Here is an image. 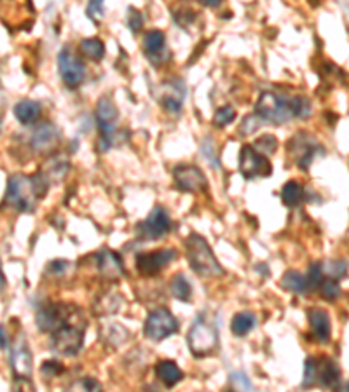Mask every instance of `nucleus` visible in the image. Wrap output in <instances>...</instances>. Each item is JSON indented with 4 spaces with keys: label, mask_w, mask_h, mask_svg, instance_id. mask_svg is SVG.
<instances>
[{
    "label": "nucleus",
    "mask_w": 349,
    "mask_h": 392,
    "mask_svg": "<svg viewBox=\"0 0 349 392\" xmlns=\"http://www.w3.org/2000/svg\"><path fill=\"white\" fill-rule=\"evenodd\" d=\"M183 98H186V87L182 80H168L161 84L159 103L166 112L178 114L182 110Z\"/></svg>",
    "instance_id": "15"
},
{
    "label": "nucleus",
    "mask_w": 349,
    "mask_h": 392,
    "mask_svg": "<svg viewBox=\"0 0 349 392\" xmlns=\"http://www.w3.org/2000/svg\"><path fill=\"white\" fill-rule=\"evenodd\" d=\"M58 138H60L58 129H56L53 124H49V122H44V124H41L39 128L33 129L30 143H32V148L36 150V152L48 153L58 145Z\"/></svg>",
    "instance_id": "17"
},
{
    "label": "nucleus",
    "mask_w": 349,
    "mask_h": 392,
    "mask_svg": "<svg viewBox=\"0 0 349 392\" xmlns=\"http://www.w3.org/2000/svg\"><path fill=\"white\" fill-rule=\"evenodd\" d=\"M11 364H13V370L16 376H26L30 379L33 370V359H32V352H30L28 345L26 342L18 340V344L14 345L13 354H11Z\"/></svg>",
    "instance_id": "19"
},
{
    "label": "nucleus",
    "mask_w": 349,
    "mask_h": 392,
    "mask_svg": "<svg viewBox=\"0 0 349 392\" xmlns=\"http://www.w3.org/2000/svg\"><path fill=\"white\" fill-rule=\"evenodd\" d=\"M103 14H105V7H103V4L97 0V2H91L90 6H87V16L90 19H93L95 23H98V18H102Z\"/></svg>",
    "instance_id": "43"
},
{
    "label": "nucleus",
    "mask_w": 349,
    "mask_h": 392,
    "mask_svg": "<svg viewBox=\"0 0 349 392\" xmlns=\"http://www.w3.org/2000/svg\"><path fill=\"white\" fill-rule=\"evenodd\" d=\"M257 128H259V117H257V115L253 114V115H250V117L245 119L243 124H241L240 133H241V134H245V136H247V134H252L253 131H255Z\"/></svg>",
    "instance_id": "44"
},
{
    "label": "nucleus",
    "mask_w": 349,
    "mask_h": 392,
    "mask_svg": "<svg viewBox=\"0 0 349 392\" xmlns=\"http://www.w3.org/2000/svg\"><path fill=\"white\" fill-rule=\"evenodd\" d=\"M203 6H206V7H218L220 6V2H218V0H205V2H201Z\"/></svg>",
    "instance_id": "48"
},
{
    "label": "nucleus",
    "mask_w": 349,
    "mask_h": 392,
    "mask_svg": "<svg viewBox=\"0 0 349 392\" xmlns=\"http://www.w3.org/2000/svg\"><path fill=\"white\" fill-rule=\"evenodd\" d=\"M170 217L166 209L161 206H156L147 217V220L138 225V237L141 241H157L170 232Z\"/></svg>",
    "instance_id": "12"
},
{
    "label": "nucleus",
    "mask_w": 349,
    "mask_h": 392,
    "mask_svg": "<svg viewBox=\"0 0 349 392\" xmlns=\"http://www.w3.org/2000/svg\"><path fill=\"white\" fill-rule=\"evenodd\" d=\"M41 374L45 376V379H55L63 374V366L58 363V361H44L41 368Z\"/></svg>",
    "instance_id": "38"
},
{
    "label": "nucleus",
    "mask_w": 349,
    "mask_h": 392,
    "mask_svg": "<svg viewBox=\"0 0 349 392\" xmlns=\"http://www.w3.org/2000/svg\"><path fill=\"white\" fill-rule=\"evenodd\" d=\"M156 375H157V379L164 383V387H168V389L175 387L176 383L182 382V379H183V371L180 370L178 364H176L175 361H170V359L159 361V363H157Z\"/></svg>",
    "instance_id": "21"
},
{
    "label": "nucleus",
    "mask_w": 349,
    "mask_h": 392,
    "mask_svg": "<svg viewBox=\"0 0 349 392\" xmlns=\"http://www.w3.org/2000/svg\"><path fill=\"white\" fill-rule=\"evenodd\" d=\"M63 392H103V389L97 379L82 376V379L74 380V382H72Z\"/></svg>",
    "instance_id": "29"
},
{
    "label": "nucleus",
    "mask_w": 349,
    "mask_h": 392,
    "mask_svg": "<svg viewBox=\"0 0 349 392\" xmlns=\"http://www.w3.org/2000/svg\"><path fill=\"white\" fill-rule=\"evenodd\" d=\"M187 260L195 274L206 276V278H218L224 276V268L215 258L212 248L206 243V239L199 234H190L186 241Z\"/></svg>",
    "instance_id": "2"
},
{
    "label": "nucleus",
    "mask_w": 349,
    "mask_h": 392,
    "mask_svg": "<svg viewBox=\"0 0 349 392\" xmlns=\"http://www.w3.org/2000/svg\"><path fill=\"white\" fill-rule=\"evenodd\" d=\"M234 119H236V110H234L231 105H225V107H220V109L215 112L213 122L217 128H225L227 124H231Z\"/></svg>",
    "instance_id": "33"
},
{
    "label": "nucleus",
    "mask_w": 349,
    "mask_h": 392,
    "mask_svg": "<svg viewBox=\"0 0 349 392\" xmlns=\"http://www.w3.org/2000/svg\"><path fill=\"white\" fill-rule=\"evenodd\" d=\"M13 392H37L36 383L26 376H16L13 382Z\"/></svg>",
    "instance_id": "39"
},
{
    "label": "nucleus",
    "mask_w": 349,
    "mask_h": 392,
    "mask_svg": "<svg viewBox=\"0 0 349 392\" xmlns=\"http://www.w3.org/2000/svg\"><path fill=\"white\" fill-rule=\"evenodd\" d=\"M291 114L294 119H308L311 115V102L308 98H301V96H295L291 98Z\"/></svg>",
    "instance_id": "32"
},
{
    "label": "nucleus",
    "mask_w": 349,
    "mask_h": 392,
    "mask_svg": "<svg viewBox=\"0 0 349 392\" xmlns=\"http://www.w3.org/2000/svg\"><path fill=\"white\" fill-rule=\"evenodd\" d=\"M67 268H68L67 260H53L51 263L48 265L49 274H63V272H67Z\"/></svg>",
    "instance_id": "45"
},
{
    "label": "nucleus",
    "mask_w": 349,
    "mask_h": 392,
    "mask_svg": "<svg viewBox=\"0 0 349 392\" xmlns=\"http://www.w3.org/2000/svg\"><path fill=\"white\" fill-rule=\"evenodd\" d=\"M240 169L241 175L245 176L247 180H253L257 176L260 178H266L272 173V166L266 156L257 152L252 145H245L241 148V156H240Z\"/></svg>",
    "instance_id": "11"
},
{
    "label": "nucleus",
    "mask_w": 349,
    "mask_h": 392,
    "mask_svg": "<svg viewBox=\"0 0 349 392\" xmlns=\"http://www.w3.org/2000/svg\"><path fill=\"white\" fill-rule=\"evenodd\" d=\"M187 345L194 357H206L213 354L218 347V330L212 321L199 316L193 322L187 335Z\"/></svg>",
    "instance_id": "4"
},
{
    "label": "nucleus",
    "mask_w": 349,
    "mask_h": 392,
    "mask_svg": "<svg viewBox=\"0 0 349 392\" xmlns=\"http://www.w3.org/2000/svg\"><path fill=\"white\" fill-rule=\"evenodd\" d=\"M346 265L348 263L344 260H332V261H328L327 267H321V271H323V274L327 272L328 279L339 281V279L346 278V274H348Z\"/></svg>",
    "instance_id": "31"
},
{
    "label": "nucleus",
    "mask_w": 349,
    "mask_h": 392,
    "mask_svg": "<svg viewBox=\"0 0 349 392\" xmlns=\"http://www.w3.org/2000/svg\"><path fill=\"white\" fill-rule=\"evenodd\" d=\"M231 382L234 383V386L237 387L241 392H250L252 391V383L250 380L247 379V375L245 374H240V371H236V374L231 375Z\"/></svg>",
    "instance_id": "41"
},
{
    "label": "nucleus",
    "mask_w": 349,
    "mask_h": 392,
    "mask_svg": "<svg viewBox=\"0 0 349 392\" xmlns=\"http://www.w3.org/2000/svg\"><path fill=\"white\" fill-rule=\"evenodd\" d=\"M128 25H129V30H131L133 33H138L141 30V26H144V18H141V14L138 13L136 9H129Z\"/></svg>",
    "instance_id": "42"
},
{
    "label": "nucleus",
    "mask_w": 349,
    "mask_h": 392,
    "mask_svg": "<svg viewBox=\"0 0 349 392\" xmlns=\"http://www.w3.org/2000/svg\"><path fill=\"white\" fill-rule=\"evenodd\" d=\"M121 305L122 298L119 297L117 293L103 295L97 302V305H95V314H97V316H109V314L117 312V310L121 309Z\"/></svg>",
    "instance_id": "26"
},
{
    "label": "nucleus",
    "mask_w": 349,
    "mask_h": 392,
    "mask_svg": "<svg viewBox=\"0 0 349 392\" xmlns=\"http://www.w3.org/2000/svg\"><path fill=\"white\" fill-rule=\"evenodd\" d=\"M255 115L272 124H285L294 119L291 114V98L274 93H264L255 105Z\"/></svg>",
    "instance_id": "5"
},
{
    "label": "nucleus",
    "mask_w": 349,
    "mask_h": 392,
    "mask_svg": "<svg viewBox=\"0 0 349 392\" xmlns=\"http://www.w3.org/2000/svg\"><path fill=\"white\" fill-rule=\"evenodd\" d=\"M144 53L154 67H161L168 61L166 37L161 30H151L144 37Z\"/></svg>",
    "instance_id": "16"
},
{
    "label": "nucleus",
    "mask_w": 349,
    "mask_h": 392,
    "mask_svg": "<svg viewBox=\"0 0 349 392\" xmlns=\"http://www.w3.org/2000/svg\"><path fill=\"white\" fill-rule=\"evenodd\" d=\"M80 53L86 58H90V60L100 61L105 56V45H103V42L97 37L84 38V40L80 42Z\"/></svg>",
    "instance_id": "28"
},
{
    "label": "nucleus",
    "mask_w": 349,
    "mask_h": 392,
    "mask_svg": "<svg viewBox=\"0 0 349 392\" xmlns=\"http://www.w3.org/2000/svg\"><path fill=\"white\" fill-rule=\"evenodd\" d=\"M348 391H349L348 382H339L335 386V391H333V392H348Z\"/></svg>",
    "instance_id": "47"
},
{
    "label": "nucleus",
    "mask_w": 349,
    "mask_h": 392,
    "mask_svg": "<svg viewBox=\"0 0 349 392\" xmlns=\"http://www.w3.org/2000/svg\"><path fill=\"white\" fill-rule=\"evenodd\" d=\"M58 70L61 80L68 87H79L86 77V65L72 48H63L58 55Z\"/></svg>",
    "instance_id": "9"
},
{
    "label": "nucleus",
    "mask_w": 349,
    "mask_h": 392,
    "mask_svg": "<svg viewBox=\"0 0 349 392\" xmlns=\"http://www.w3.org/2000/svg\"><path fill=\"white\" fill-rule=\"evenodd\" d=\"M201 152H203V156H205V159L208 160V163L212 164V166H215V168L218 166V157L215 156V153H217V150H215V145H213L212 138H208V140H206L205 143H203Z\"/></svg>",
    "instance_id": "40"
},
{
    "label": "nucleus",
    "mask_w": 349,
    "mask_h": 392,
    "mask_svg": "<svg viewBox=\"0 0 349 392\" xmlns=\"http://www.w3.org/2000/svg\"><path fill=\"white\" fill-rule=\"evenodd\" d=\"M4 284H6V279H4V272H2V267H0V290L4 288Z\"/></svg>",
    "instance_id": "49"
},
{
    "label": "nucleus",
    "mask_w": 349,
    "mask_h": 392,
    "mask_svg": "<svg viewBox=\"0 0 349 392\" xmlns=\"http://www.w3.org/2000/svg\"><path fill=\"white\" fill-rule=\"evenodd\" d=\"M77 309H67L65 303H49L37 312V326L42 332L55 333L61 326L72 321V316Z\"/></svg>",
    "instance_id": "10"
},
{
    "label": "nucleus",
    "mask_w": 349,
    "mask_h": 392,
    "mask_svg": "<svg viewBox=\"0 0 349 392\" xmlns=\"http://www.w3.org/2000/svg\"><path fill=\"white\" fill-rule=\"evenodd\" d=\"M176 332H178V321H176L173 314L168 309H164V307L152 310L147 319H145L144 333L145 337L151 338V340L161 342L164 340V338L171 337Z\"/></svg>",
    "instance_id": "7"
},
{
    "label": "nucleus",
    "mask_w": 349,
    "mask_h": 392,
    "mask_svg": "<svg viewBox=\"0 0 349 392\" xmlns=\"http://www.w3.org/2000/svg\"><path fill=\"white\" fill-rule=\"evenodd\" d=\"M9 347V337H7V332L4 326H0V349Z\"/></svg>",
    "instance_id": "46"
},
{
    "label": "nucleus",
    "mask_w": 349,
    "mask_h": 392,
    "mask_svg": "<svg viewBox=\"0 0 349 392\" xmlns=\"http://www.w3.org/2000/svg\"><path fill=\"white\" fill-rule=\"evenodd\" d=\"M175 185L182 192H201L206 188V176L199 168L178 164L173 169Z\"/></svg>",
    "instance_id": "14"
},
{
    "label": "nucleus",
    "mask_w": 349,
    "mask_h": 392,
    "mask_svg": "<svg viewBox=\"0 0 349 392\" xmlns=\"http://www.w3.org/2000/svg\"><path fill=\"white\" fill-rule=\"evenodd\" d=\"M308 319L311 332H313L314 338L321 344L330 340V335H332V325H330L328 312L323 309H318V307H313V309L308 310Z\"/></svg>",
    "instance_id": "20"
},
{
    "label": "nucleus",
    "mask_w": 349,
    "mask_h": 392,
    "mask_svg": "<svg viewBox=\"0 0 349 392\" xmlns=\"http://www.w3.org/2000/svg\"><path fill=\"white\" fill-rule=\"evenodd\" d=\"M257 325V317L255 314L252 312H237L236 316L232 317L231 322V330L236 337H245L255 328Z\"/></svg>",
    "instance_id": "24"
},
{
    "label": "nucleus",
    "mask_w": 349,
    "mask_h": 392,
    "mask_svg": "<svg viewBox=\"0 0 349 392\" xmlns=\"http://www.w3.org/2000/svg\"><path fill=\"white\" fill-rule=\"evenodd\" d=\"M84 344V326H77L74 322H67L53 333L51 347L56 354L72 357L77 356Z\"/></svg>",
    "instance_id": "6"
},
{
    "label": "nucleus",
    "mask_w": 349,
    "mask_h": 392,
    "mask_svg": "<svg viewBox=\"0 0 349 392\" xmlns=\"http://www.w3.org/2000/svg\"><path fill=\"white\" fill-rule=\"evenodd\" d=\"M318 291H320L321 298L327 300V302H335V300L340 298V295H343V290H340L339 286V281H333V279H323L320 283V286L316 288Z\"/></svg>",
    "instance_id": "30"
},
{
    "label": "nucleus",
    "mask_w": 349,
    "mask_h": 392,
    "mask_svg": "<svg viewBox=\"0 0 349 392\" xmlns=\"http://www.w3.org/2000/svg\"><path fill=\"white\" fill-rule=\"evenodd\" d=\"M171 295L180 302H190L193 300V286L187 281V278L183 274H176L171 278Z\"/></svg>",
    "instance_id": "25"
},
{
    "label": "nucleus",
    "mask_w": 349,
    "mask_h": 392,
    "mask_svg": "<svg viewBox=\"0 0 349 392\" xmlns=\"http://www.w3.org/2000/svg\"><path fill=\"white\" fill-rule=\"evenodd\" d=\"M262 156H269V153H274L278 150V140H276L272 134H264L257 140V147H253Z\"/></svg>",
    "instance_id": "34"
},
{
    "label": "nucleus",
    "mask_w": 349,
    "mask_h": 392,
    "mask_svg": "<svg viewBox=\"0 0 349 392\" xmlns=\"http://www.w3.org/2000/svg\"><path fill=\"white\" fill-rule=\"evenodd\" d=\"M306 283H308V290L313 291L316 290L318 286H320V283L323 281V271H321V265L320 263H313L309 268V274L304 276Z\"/></svg>",
    "instance_id": "36"
},
{
    "label": "nucleus",
    "mask_w": 349,
    "mask_h": 392,
    "mask_svg": "<svg viewBox=\"0 0 349 392\" xmlns=\"http://www.w3.org/2000/svg\"><path fill=\"white\" fill-rule=\"evenodd\" d=\"M126 332L124 326L121 325H109L107 328L102 330V335H103V340L107 342V344L114 345V347H117V345H122V342L117 338V333H122Z\"/></svg>",
    "instance_id": "35"
},
{
    "label": "nucleus",
    "mask_w": 349,
    "mask_h": 392,
    "mask_svg": "<svg viewBox=\"0 0 349 392\" xmlns=\"http://www.w3.org/2000/svg\"><path fill=\"white\" fill-rule=\"evenodd\" d=\"M117 107L114 105V102L107 96L100 98L97 105V122L102 138H100V143H102V152L109 150L112 147L114 136H116V128H117Z\"/></svg>",
    "instance_id": "8"
},
{
    "label": "nucleus",
    "mask_w": 349,
    "mask_h": 392,
    "mask_svg": "<svg viewBox=\"0 0 349 392\" xmlns=\"http://www.w3.org/2000/svg\"><path fill=\"white\" fill-rule=\"evenodd\" d=\"M48 188L49 180L42 173L32 176L13 175L7 182L6 202L21 213H30L36 209L37 201L44 197Z\"/></svg>",
    "instance_id": "1"
},
{
    "label": "nucleus",
    "mask_w": 349,
    "mask_h": 392,
    "mask_svg": "<svg viewBox=\"0 0 349 392\" xmlns=\"http://www.w3.org/2000/svg\"><path fill=\"white\" fill-rule=\"evenodd\" d=\"M281 286L295 295L309 293L308 283H306V278L301 274V272H295V271L285 272L281 279Z\"/></svg>",
    "instance_id": "23"
},
{
    "label": "nucleus",
    "mask_w": 349,
    "mask_h": 392,
    "mask_svg": "<svg viewBox=\"0 0 349 392\" xmlns=\"http://www.w3.org/2000/svg\"><path fill=\"white\" fill-rule=\"evenodd\" d=\"M41 103L33 102V99H21L20 103L14 105V115H16V119L21 124H32V122H36L41 117Z\"/></svg>",
    "instance_id": "22"
},
{
    "label": "nucleus",
    "mask_w": 349,
    "mask_h": 392,
    "mask_svg": "<svg viewBox=\"0 0 349 392\" xmlns=\"http://www.w3.org/2000/svg\"><path fill=\"white\" fill-rule=\"evenodd\" d=\"M281 199L289 207L299 206L302 202V199H304V188L297 182L285 183L281 188Z\"/></svg>",
    "instance_id": "27"
},
{
    "label": "nucleus",
    "mask_w": 349,
    "mask_h": 392,
    "mask_svg": "<svg viewBox=\"0 0 349 392\" xmlns=\"http://www.w3.org/2000/svg\"><path fill=\"white\" fill-rule=\"evenodd\" d=\"M67 171H68V163H67V160L56 159V160H53L51 166H49V175H44V173H42V175H44L45 178L49 180V183H51L53 176H55L56 180H61L65 175H67Z\"/></svg>",
    "instance_id": "37"
},
{
    "label": "nucleus",
    "mask_w": 349,
    "mask_h": 392,
    "mask_svg": "<svg viewBox=\"0 0 349 392\" xmlns=\"http://www.w3.org/2000/svg\"><path fill=\"white\" fill-rule=\"evenodd\" d=\"M343 379L340 368L328 357H308L304 364V380L302 387L320 386V387H335Z\"/></svg>",
    "instance_id": "3"
},
{
    "label": "nucleus",
    "mask_w": 349,
    "mask_h": 392,
    "mask_svg": "<svg viewBox=\"0 0 349 392\" xmlns=\"http://www.w3.org/2000/svg\"><path fill=\"white\" fill-rule=\"evenodd\" d=\"M97 265L103 278L109 281H119L124 276V265H122L121 256L116 251H110V249L100 251L97 256Z\"/></svg>",
    "instance_id": "18"
},
{
    "label": "nucleus",
    "mask_w": 349,
    "mask_h": 392,
    "mask_svg": "<svg viewBox=\"0 0 349 392\" xmlns=\"http://www.w3.org/2000/svg\"><path fill=\"white\" fill-rule=\"evenodd\" d=\"M176 249H157L140 253L136 256V268L141 276H157L168 263L176 260Z\"/></svg>",
    "instance_id": "13"
}]
</instances>
